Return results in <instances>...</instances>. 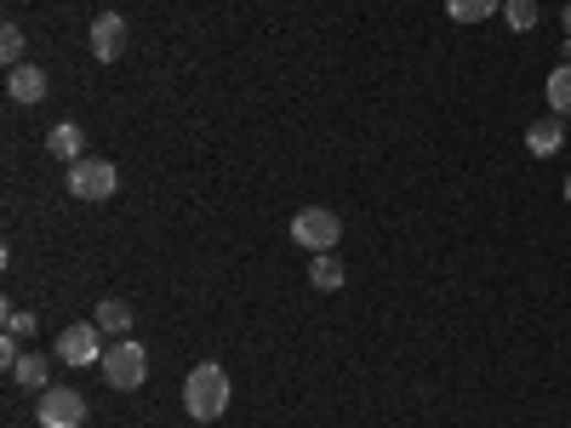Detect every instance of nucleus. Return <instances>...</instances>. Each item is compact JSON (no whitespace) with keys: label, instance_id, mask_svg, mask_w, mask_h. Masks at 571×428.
I'll use <instances>...</instances> for the list:
<instances>
[{"label":"nucleus","instance_id":"11","mask_svg":"<svg viewBox=\"0 0 571 428\" xmlns=\"http://www.w3.org/2000/svg\"><path fill=\"white\" fill-rule=\"evenodd\" d=\"M12 383H23V388H52V360H46V354H18Z\"/></svg>","mask_w":571,"mask_h":428},{"label":"nucleus","instance_id":"17","mask_svg":"<svg viewBox=\"0 0 571 428\" xmlns=\"http://www.w3.org/2000/svg\"><path fill=\"white\" fill-rule=\"evenodd\" d=\"M0 57H7V69H18V63H23V29L18 23L0 29Z\"/></svg>","mask_w":571,"mask_h":428},{"label":"nucleus","instance_id":"4","mask_svg":"<svg viewBox=\"0 0 571 428\" xmlns=\"http://www.w3.org/2000/svg\"><path fill=\"white\" fill-rule=\"evenodd\" d=\"M292 240L309 246V252H331V246L343 240V217L326 212V206H304V212L292 217Z\"/></svg>","mask_w":571,"mask_h":428},{"label":"nucleus","instance_id":"12","mask_svg":"<svg viewBox=\"0 0 571 428\" xmlns=\"http://www.w3.org/2000/svg\"><path fill=\"white\" fill-rule=\"evenodd\" d=\"M92 320H97V332H109V338H131V309L120 298H104Z\"/></svg>","mask_w":571,"mask_h":428},{"label":"nucleus","instance_id":"8","mask_svg":"<svg viewBox=\"0 0 571 428\" xmlns=\"http://www.w3.org/2000/svg\"><path fill=\"white\" fill-rule=\"evenodd\" d=\"M7 97H12V104H41V97H46V69L18 63V69L7 75Z\"/></svg>","mask_w":571,"mask_h":428},{"label":"nucleus","instance_id":"14","mask_svg":"<svg viewBox=\"0 0 571 428\" xmlns=\"http://www.w3.org/2000/svg\"><path fill=\"white\" fill-rule=\"evenodd\" d=\"M543 92H549V115H571V63H560V69L543 81Z\"/></svg>","mask_w":571,"mask_h":428},{"label":"nucleus","instance_id":"20","mask_svg":"<svg viewBox=\"0 0 571 428\" xmlns=\"http://www.w3.org/2000/svg\"><path fill=\"white\" fill-rule=\"evenodd\" d=\"M565 201H571V178H565Z\"/></svg>","mask_w":571,"mask_h":428},{"label":"nucleus","instance_id":"10","mask_svg":"<svg viewBox=\"0 0 571 428\" xmlns=\"http://www.w3.org/2000/svg\"><path fill=\"white\" fill-rule=\"evenodd\" d=\"M560 143H565V126H560V115H543L537 126H526V149L543 160V154H560Z\"/></svg>","mask_w":571,"mask_h":428},{"label":"nucleus","instance_id":"18","mask_svg":"<svg viewBox=\"0 0 571 428\" xmlns=\"http://www.w3.org/2000/svg\"><path fill=\"white\" fill-rule=\"evenodd\" d=\"M35 309H7V338H35Z\"/></svg>","mask_w":571,"mask_h":428},{"label":"nucleus","instance_id":"16","mask_svg":"<svg viewBox=\"0 0 571 428\" xmlns=\"http://www.w3.org/2000/svg\"><path fill=\"white\" fill-rule=\"evenodd\" d=\"M503 18H509L515 35H531L537 29V0H503Z\"/></svg>","mask_w":571,"mask_h":428},{"label":"nucleus","instance_id":"3","mask_svg":"<svg viewBox=\"0 0 571 428\" xmlns=\"http://www.w3.org/2000/svg\"><path fill=\"white\" fill-rule=\"evenodd\" d=\"M57 360L63 366H104V332L97 320H75L57 332Z\"/></svg>","mask_w":571,"mask_h":428},{"label":"nucleus","instance_id":"13","mask_svg":"<svg viewBox=\"0 0 571 428\" xmlns=\"http://www.w3.org/2000/svg\"><path fill=\"white\" fill-rule=\"evenodd\" d=\"M309 286H315V291H338V286H343V263L331 257V252H315V263H309Z\"/></svg>","mask_w":571,"mask_h":428},{"label":"nucleus","instance_id":"1","mask_svg":"<svg viewBox=\"0 0 571 428\" xmlns=\"http://www.w3.org/2000/svg\"><path fill=\"white\" fill-rule=\"evenodd\" d=\"M183 411L194 422H218L229 411V372L218 366V360H200V366L189 372L183 383Z\"/></svg>","mask_w":571,"mask_h":428},{"label":"nucleus","instance_id":"19","mask_svg":"<svg viewBox=\"0 0 571 428\" xmlns=\"http://www.w3.org/2000/svg\"><path fill=\"white\" fill-rule=\"evenodd\" d=\"M560 23H565V35H571V0H565V12H560Z\"/></svg>","mask_w":571,"mask_h":428},{"label":"nucleus","instance_id":"15","mask_svg":"<svg viewBox=\"0 0 571 428\" xmlns=\"http://www.w3.org/2000/svg\"><path fill=\"white\" fill-rule=\"evenodd\" d=\"M446 12H452V23H480V18L503 12V0H446Z\"/></svg>","mask_w":571,"mask_h":428},{"label":"nucleus","instance_id":"9","mask_svg":"<svg viewBox=\"0 0 571 428\" xmlns=\"http://www.w3.org/2000/svg\"><path fill=\"white\" fill-rule=\"evenodd\" d=\"M81 149H86V131H81L75 120H57V126L46 131V154H52V160H70V167H75Z\"/></svg>","mask_w":571,"mask_h":428},{"label":"nucleus","instance_id":"5","mask_svg":"<svg viewBox=\"0 0 571 428\" xmlns=\"http://www.w3.org/2000/svg\"><path fill=\"white\" fill-rule=\"evenodd\" d=\"M115 189H120V172L109 167V160L81 154L75 167H70V194H75V201H109Z\"/></svg>","mask_w":571,"mask_h":428},{"label":"nucleus","instance_id":"2","mask_svg":"<svg viewBox=\"0 0 571 428\" xmlns=\"http://www.w3.org/2000/svg\"><path fill=\"white\" fill-rule=\"evenodd\" d=\"M149 377V349L144 343H131V338H115L109 349H104V383L109 388H138Z\"/></svg>","mask_w":571,"mask_h":428},{"label":"nucleus","instance_id":"6","mask_svg":"<svg viewBox=\"0 0 571 428\" xmlns=\"http://www.w3.org/2000/svg\"><path fill=\"white\" fill-rule=\"evenodd\" d=\"M41 428H81L86 422V400H81V388H41V406H35Z\"/></svg>","mask_w":571,"mask_h":428},{"label":"nucleus","instance_id":"7","mask_svg":"<svg viewBox=\"0 0 571 428\" xmlns=\"http://www.w3.org/2000/svg\"><path fill=\"white\" fill-rule=\"evenodd\" d=\"M126 52V18H115V12H104L92 23V57L97 63H115Z\"/></svg>","mask_w":571,"mask_h":428}]
</instances>
